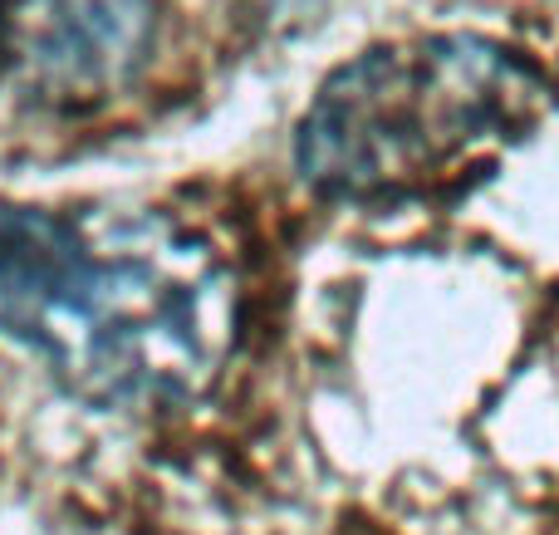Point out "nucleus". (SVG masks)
I'll list each match as a JSON object with an SVG mask.
<instances>
[{
    "instance_id": "2",
    "label": "nucleus",
    "mask_w": 559,
    "mask_h": 535,
    "mask_svg": "<svg viewBox=\"0 0 559 535\" xmlns=\"http://www.w3.org/2000/svg\"><path fill=\"white\" fill-rule=\"evenodd\" d=\"M550 108V79L486 35H413L338 64L295 128L305 187L407 206L481 177Z\"/></svg>"
},
{
    "instance_id": "3",
    "label": "nucleus",
    "mask_w": 559,
    "mask_h": 535,
    "mask_svg": "<svg viewBox=\"0 0 559 535\" xmlns=\"http://www.w3.org/2000/svg\"><path fill=\"white\" fill-rule=\"evenodd\" d=\"M157 45V0H0V59L49 104L128 88Z\"/></svg>"
},
{
    "instance_id": "1",
    "label": "nucleus",
    "mask_w": 559,
    "mask_h": 535,
    "mask_svg": "<svg viewBox=\"0 0 559 535\" xmlns=\"http://www.w3.org/2000/svg\"><path fill=\"white\" fill-rule=\"evenodd\" d=\"M0 334L88 403H177L222 373L236 290L167 216L0 202Z\"/></svg>"
}]
</instances>
